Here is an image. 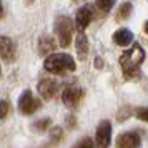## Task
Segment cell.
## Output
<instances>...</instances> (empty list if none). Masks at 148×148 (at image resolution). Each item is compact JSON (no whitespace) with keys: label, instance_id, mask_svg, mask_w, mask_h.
<instances>
[{"label":"cell","instance_id":"6","mask_svg":"<svg viewBox=\"0 0 148 148\" xmlns=\"http://www.w3.org/2000/svg\"><path fill=\"white\" fill-rule=\"evenodd\" d=\"M82 98H83V90L78 85H68L63 92H62V101L63 105L70 110H75V108L80 105Z\"/></svg>","mask_w":148,"mask_h":148},{"label":"cell","instance_id":"18","mask_svg":"<svg viewBox=\"0 0 148 148\" xmlns=\"http://www.w3.org/2000/svg\"><path fill=\"white\" fill-rule=\"evenodd\" d=\"M50 123H52L50 118H42V120H38V121H35L34 123V128L35 130H38V132H45L47 128H50Z\"/></svg>","mask_w":148,"mask_h":148},{"label":"cell","instance_id":"19","mask_svg":"<svg viewBox=\"0 0 148 148\" xmlns=\"http://www.w3.org/2000/svg\"><path fill=\"white\" fill-rule=\"evenodd\" d=\"M8 110H10V105H8L7 100H0V120H3L8 115Z\"/></svg>","mask_w":148,"mask_h":148},{"label":"cell","instance_id":"13","mask_svg":"<svg viewBox=\"0 0 148 148\" xmlns=\"http://www.w3.org/2000/svg\"><path fill=\"white\" fill-rule=\"evenodd\" d=\"M55 47H57V43H55V40L52 37H42L40 42H38V52H40L42 55L52 52Z\"/></svg>","mask_w":148,"mask_h":148},{"label":"cell","instance_id":"16","mask_svg":"<svg viewBox=\"0 0 148 148\" xmlns=\"http://www.w3.org/2000/svg\"><path fill=\"white\" fill-rule=\"evenodd\" d=\"M72 148H95V143H93V140H92V138L85 136V138H82V140L77 141Z\"/></svg>","mask_w":148,"mask_h":148},{"label":"cell","instance_id":"1","mask_svg":"<svg viewBox=\"0 0 148 148\" xmlns=\"http://www.w3.org/2000/svg\"><path fill=\"white\" fill-rule=\"evenodd\" d=\"M145 60V50L141 45L135 43L133 47L127 50L120 57V67L123 70V75L128 78H133L140 73V65Z\"/></svg>","mask_w":148,"mask_h":148},{"label":"cell","instance_id":"11","mask_svg":"<svg viewBox=\"0 0 148 148\" xmlns=\"http://www.w3.org/2000/svg\"><path fill=\"white\" fill-rule=\"evenodd\" d=\"M113 42L120 47H127L133 42V34L128 30V28H120L113 34Z\"/></svg>","mask_w":148,"mask_h":148},{"label":"cell","instance_id":"3","mask_svg":"<svg viewBox=\"0 0 148 148\" xmlns=\"http://www.w3.org/2000/svg\"><path fill=\"white\" fill-rule=\"evenodd\" d=\"M53 30H55V35H57V40H58V45L67 48L72 43V35H73V23H72V20L68 17H65V15L57 17Z\"/></svg>","mask_w":148,"mask_h":148},{"label":"cell","instance_id":"10","mask_svg":"<svg viewBox=\"0 0 148 148\" xmlns=\"http://www.w3.org/2000/svg\"><path fill=\"white\" fill-rule=\"evenodd\" d=\"M0 58L5 62H12L15 58V45L8 37L0 35Z\"/></svg>","mask_w":148,"mask_h":148},{"label":"cell","instance_id":"9","mask_svg":"<svg viewBox=\"0 0 148 148\" xmlns=\"http://www.w3.org/2000/svg\"><path fill=\"white\" fill-rule=\"evenodd\" d=\"M58 92V83L52 78H45L38 83V93L42 95V98L45 100H52Z\"/></svg>","mask_w":148,"mask_h":148},{"label":"cell","instance_id":"21","mask_svg":"<svg viewBox=\"0 0 148 148\" xmlns=\"http://www.w3.org/2000/svg\"><path fill=\"white\" fill-rule=\"evenodd\" d=\"M95 67H97V68L103 67V62H101V58H95Z\"/></svg>","mask_w":148,"mask_h":148},{"label":"cell","instance_id":"14","mask_svg":"<svg viewBox=\"0 0 148 148\" xmlns=\"http://www.w3.org/2000/svg\"><path fill=\"white\" fill-rule=\"evenodd\" d=\"M132 10H133V5H132L130 2H125V3H121L120 8H118V14H116V20H118V22L127 20L128 17L132 15Z\"/></svg>","mask_w":148,"mask_h":148},{"label":"cell","instance_id":"4","mask_svg":"<svg viewBox=\"0 0 148 148\" xmlns=\"http://www.w3.org/2000/svg\"><path fill=\"white\" fill-rule=\"evenodd\" d=\"M40 100L32 93V90H23L18 97V110L23 115H32L40 108Z\"/></svg>","mask_w":148,"mask_h":148},{"label":"cell","instance_id":"25","mask_svg":"<svg viewBox=\"0 0 148 148\" xmlns=\"http://www.w3.org/2000/svg\"><path fill=\"white\" fill-rule=\"evenodd\" d=\"M75 2H78V0H75Z\"/></svg>","mask_w":148,"mask_h":148},{"label":"cell","instance_id":"20","mask_svg":"<svg viewBox=\"0 0 148 148\" xmlns=\"http://www.w3.org/2000/svg\"><path fill=\"white\" fill-rule=\"evenodd\" d=\"M135 115H136L140 120H143V121H147V123H148V107H140V108H136Z\"/></svg>","mask_w":148,"mask_h":148},{"label":"cell","instance_id":"23","mask_svg":"<svg viewBox=\"0 0 148 148\" xmlns=\"http://www.w3.org/2000/svg\"><path fill=\"white\" fill-rule=\"evenodd\" d=\"M145 32H147V35H148V20L145 22Z\"/></svg>","mask_w":148,"mask_h":148},{"label":"cell","instance_id":"17","mask_svg":"<svg viewBox=\"0 0 148 148\" xmlns=\"http://www.w3.org/2000/svg\"><path fill=\"white\" fill-rule=\"evenodd\" d=\"M62 135H63V132H62L60 127H53V128H52V132H50V140H52V145H57V143L62 140Z\"/></svg>","mask_w":148,"mask_h":148},{"label":"cell","instance_id":"5","mask_svg":"<svg viewBox=\"0 0 148 148\" xmlns=\"http://www.w3.org/2000/svg\"><path fill=\"white\" fill-rule=\"evenodd\" d=\"M112 141V121L101 120L95 130V148H108Z\"/></svg>","mask_w":148,"mask_h":148},{"label":"cell","instance_id":"12","mask_svg":"<svg viewBox=\"0 0 148 148\" xmlns=\"http://www.w3.org/2000/svg\"><path fill=\"white\" fill-rule=\"evenodd\" d=\"M75 47H77L78 57L83 60V58L87 57V53H88V38H87V35L83 34V32H80V34L77 35V38H75Z\"/></svg>","mask_w":148,"mask_h":148},{"label":"cell","instance_id":"2","mask_svg":"<svg viewBox=\"0 0 148 148\" xmlns=\"http://www.w3.org/2000/svg\"><path fill=\"white\" fill-rule=\"evenodd\" d=\"M43 67L47 72L55 75H63L67 72H75V60L72 58V55L68 53H52L50 57L45 58Z\"/></svg>","mask_w":148,"mask_h":148},{"label":"cell","instance_id":"24","mask_svg":"<svg viewBox=\"0 0 148 148\" xmlns=\"http://www.w3.org/2000/svg\"><path fill=\"white\" fill-rule=\"evenodd\" d=\"M0 73H2V70H0Z\"/></svg>","mask_w":148,"mask_h":148},{"label":"cell","instance_id":"8","mask_svg":"<svg viewBox=\"0 0 148 148\" xmlns=\"http://www.w3.org/2000/svg\"><path fill=\"white\" fill-rule=\"evenodd\" d=\"M93 20V7L92 5H83L78 8V12L75 15V27L78 28V32H83L90 25V22Z\"/></svg>","mask_w":148,"mask_h":148},{"label":"cell","instance_id":"15","mask_svg":"<svg viewBox=\"0 0 148 148\" xmlns=\"http://www.w3.org/2000/svg\"><path fill=\"white\" fill-rule=\"evenodd\" d=\"M95 3H97V7L100 8L103 14H107V12H110V10H112L115 0H95Z\"/></svg>","mask_w":148,"mask_h":148},{"label":"cell","instance_id":"22","mask_svg":"<svg viewBox=\"0 0 148 148\" xmlns=\"http://www.w3.org/2000/svg\"><path fill=\"white\" fill-rule=\"evenodd\" d=\"M3 17V8H2V0H0V18Z\"/></svg>","mask_w":148,"mask_h":148},{"label":"cell","instance_id":"7","mask_svg":"<svg viewBox=\"0 0 148 148\" xmlns=\"http://www.w3.org/2000/svg\"><path fill=\"white\" fill-rule=\"evenodd\" d=\"M141 138L136 132H123L116 136L115 148H140Z\"/></svg>","mask_w":148,"mask_h":148}]
</instances>
